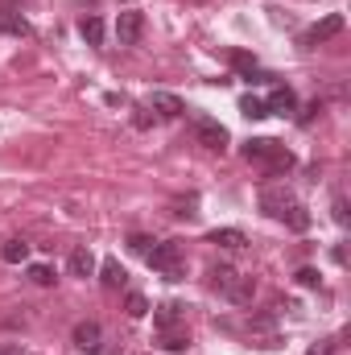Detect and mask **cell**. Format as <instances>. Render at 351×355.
Segmentation results:
<instances>
[{
  "label": "cell",
  "instance_id": "cell-3",
  "mask_svg": "<svg viewBox=\"0 0 351 355\" xmlns=\"http://www.w3.org/2000/svg\"><path fill=\"white\" fill-rule=\"evenodd\" d=\"M244 157L252 166H264V174H289L293 170V153L281 145V141H268V137H257L244 145Z\"/></svg>",
  "mask_w": 351,
  "mask_h": 355
},
{
  "label": "cell",
  "instance_id": "cell-6",
  "mask_svg": "<svg viewBox=\"0 0 351 355\" xmlns=\"http://www.w3.org/2000/svg\"><path fill=\"white\" fill-rule=\"evenodd\" d=\"M194 141H198L203 149H219V153H223L228 128H223L219 120H211V116H198V120H194Z\"/></svg>",
  "mask_w": 351,
  "mask_h": 355
},
{
  "label": "cell",
  "instance_id": "cell-19",
  "mask_svg": "<svg viewBox=\"0 0 351 355\" xmlns=\"http://www.w3.org/2000/svg\"><path fill=\"white\" fill-rule=\"evenodd\" d=\"M240 112H244L248 120H264V116H268L264 99H257V95H244V99H240Z\"/></svg>",
  "mask_w": 351,
  "mask_h": 355
},
{
  "label": "cell",
  "instance_id": "cell-18",
  "mask_svg": "<svg viewBox=\"0 0 351 355\" xmlns=\"http://www.w3.org/2000/svg\"><path fill=\"white\" fill-rule=\"evenodd\" d=\"M79 33L87 37V46H103V21L99 17H83L79 21Z\"/></svg>",
  "mask_w": 351,
  "mask_h": 355
},
{
  "label": "cell",
  "instance_id": "cell-1",
  "mask_svg": "<svg viewBox=\"0 0 351 355\" xmlns=\"http://www.w3.org/2000/svg\"><path fill=\"white\" fill-rule=\"evenodd\" d=\"M261 211L268 219H281V223H289L293 232H306L310 227V215H306V207L293 198V190H285V186H264L261 190Z\"/></svg>",
  "mask_w": 351,
  "mask_h": 355
},
{
  "label": "cell",
  "instance_id": "cell-24",
  "mask_svg": "<svg viewBox=\"0 0 351 355\" xmlns=\"http://www.w3.org/2000/svg\"><path fill=\"white\" fill-rule=\"evenodd\" d=\"M298 281H302L306 289H314V285H318V272H314V268H302V272H298Z\"/></svg>",
  "mask_w": 351,
  "mask_h": 355
},
{
  "label": "cell",
  "instance_id": "cell-9",
  "mask_svg": "<svg viewBox=\"0 0 351 355\" xmlns=\"http://www.w3.org/2000/svg\"><path fill=\"white\" fill-rule=\"evenodd\" d=\"M264 107H268V116H273V112H277V116H285V112H293V107H298V95H293L289 87H273V95L264 99Z\"/></svg>",
  "mask_w": 351,
  "mask_h": 355
},
{
  "label": "cell",
  "instance_id": "cell-11",
  "mask_svg": "<svg viewBox=\"0 0 351 355\" xmlns=\"http://www.w3.org/2000/svg\"><path fill=\"white\" fill-rule=\"evenodd\" d=\"M99 322H79L75 327V347H83V352H99Z\"/></svg>",
  "mask_w": 351,
  "mask_h": 355
},
{
  "label": "cell",
  "instance_id": "cell-12",
  "mask_svg": "<svg viewBox=\"0 0 351 355\" xmlns=\"http://www.w3.org/2000/svg\"><path fill=\"white\" fill-rule=\"evenodd\" d=\"M153 322H157V331L182 327V306H178V302H162V306H157V314H153Z\"/></svg>",
  "mask_w": 351,
  "mask_h": 355
},
{
  "label": "cell",
  "instance_id": "cell-16",
  "mask_svg": "<svg viewBox=\"0 0 351 355\" xmlns=\"http://www.w3.org/2000/svg\"><path fill=\"white\" fill-rule=\"evenodd\" d=\"M99 272H103V285H108V289H120V285L128 281V272H124V265H120V261H103V268H99Z\"/></svg>",
  "mask_w": 351,
  "mask_h": 355
},
{
  "label": "cell",
  "instance_id": "cell-26",
  "mask_svg": "<svg viewBox=\"0 0 351 355\" xmlns=\"http://www.w3.org/2000/svg\"><path fill=\"white\" fill-rule=\"evenodd\" d=\"M331 352H335V343H318V347H310L306 355H331Z\"/></svg>",
  "mask_w": 351,
  "mask_h": 355
},
{
  "label": "cell",
  "instance_id": "cell-5",
  "mask_svg": "<svg viewBox=\"0 0 351 355\" xmlns=\"http://www.w3.org/2000/svg\"><path fill=\"white\" fill-rule=\"evenodd\" d=\"M343 33V17L339 12H331V17H323V21H314L302 37H298V46H306V50H314V46H323V42H331V37H339Z\"/></svg>",
  "mask_w": 351,
  "mask_h": 355
},
{
  "label": "cell",
  "instance_id": "cell-22",
  "mask_svg": "<svg viewBox=\"0 0 351 355\" xmlns=\"http://www.w3.org/2000/svg\"><path fill=\"white\" fill-rule=\"evenodd\" d=\"M157 240H149V236H128V248L132 252H141V257H149V248H153Z\"/></svg>",
  "mask_w": 351,
  "mask_h": 355
},
{
  "label": "cell",
  "instance_id": "cell-20",
  "mask_svg": "<svg viewBox=\"0 0 351 355\" xmlns=\"http://www.w3.org/2000/svg\"><path fill=\"white\" fill-rule=\"evenodd\" d=\"M124 310H128V318H145V314H149V297H145V293H128Z\"/></svg>",
  "mask_w": 351,
  "mask_h": 355
},
{
  "label": "cell",
  "instance_id": "cell-17",
  "mask_svg": "<svg viewBox=\"0 0 351 355\" xmlns=\"http://www.w3.org/2000/svg\"><path fill=\"white\" fill-rule=\"evenodd\" d=\"M0 257H4L8 265H25V261H29V244H25V240H8V244L0 248Z\"/></svg>",
  "mask_w": 351,
  "mask_h": 355
},
{
  "label": "cell",
  "instance_id": "cell-8",
  "mask_svg": "<svg viewBox=\"0 0 351 355\" xmlns=\"http://www.w3.org/2000/svg\"><path fill=\"white\" fill-rule=\"evenodd\" d=\"M149 107L162 116V120H178L182 112H186V103L178 99V95H170V91H153V99H149Z\"/></svg>",
  "mask_w": 351,
  "mask_h": 355
},
{
  "label": "cell",
  "instance_id": "cell-7",
  "mask_svg": "<svg viewBox=\"0 0 351 355\" xmlns=\"http://www.w3.org/2000/svg\"><path fill=\"white\" fill-rule=\"evenodd\" d=\"M141 33H145V12L128 8V12H120V17H116V37H120V46H137V42H141Z\"/></svg>",
  "mask_w": 351,
  "mask_h": 355
},
{
  "label": "cell",
  "instance_id": "cell-10",
  "mask_svg": "<svg viewBox=\"0 0 351 355\" xmlns=\"http://www.w3.org/2000/svg\"><path fill=\"white\" fill-rule=\"evenodd\" d=\"M207 244H219V248H232V252H236V248H244L248 240H244L240 227H215V232L207 236Z\"/></svg>",
  "mask_w": 351,
  "mask_h": 355
},
{
  "label": "cell",
  "instance_id": "cell-13",
  "mask_svg": "<svg viewBox=\"0 0 351 355\" xmlns=\"http://www.w3.org/2000/svg\"><path fill=\"white\" fill-rule=\"evenodd\" d=\"M157 343L166 352H186L190 347V335H186V327H170V331H157Z\"/></svg>",
  "mask_w": 351,
  "mask_h": 355
},
{
  "label": "cell",
  "instance_id": "cell-23",
  "mask_svg": "<svg viewBox=\"0 0 351 355\" xmlns=\"http://www.w3.org/2000/svg\"><path fill=\"white\" fill-rule=\"evenodd\" d=\"M335 223L348 227V198H335Z\"/></svg>",
  "mask_w": 351,
  "mask_h": 355
},
{
  "label": "cell",
  "instance_id": "cell-2",
  "mask_svg": "<svg viewBox=\"0 0 351 355\" xmlns=\"http://www.w3.org/2000/svg\"><path fill=\"white\" fill-rule=\"evenodd\" d=\"M211 289L223 293L232 306H252V297H257V281H252V277H240L232 265L211 268Z\"/></svg>",
  "mask_w": 351,
  "mask_h": 355
},
{
  "label": "cell",
  "instance_id": "cell-27",
  "mask_svg": "<svg viewBox=\"0 0 351 355\" xmlns=\"http://www.w3.org/2000/svg\"><path fill=\"white\" fill-rule=\"evenodd\" d=\"M0 355H21V347H17V343H4V347H0Z\"/></svg>",
  "mask_w": 351,
  "mask_h": 355
},
{
  "label": "cell",
  "instance_id": "cell-14",
  "mask_svg": "<svg viewBox=\"0 0 351 355\" xmlns=\"http://www.w3.org/2000/svg\"><path fill=\"white\" fill-rule=\"evenodd\" d=\"M0 33H8V37H25V33H29V21H25L21 12H0Z\"/></svg>",
  "mask_w": 351,
  "mask_h": 355
},
{
  "label": "cell",
  "instance_id": "cell-4",
  "mask_svg": "<svg viewBox=\"0 0 351 355\" xmlns=\"http://www.w3.org/2000/svg\"><path fill=\"white\" fill-rule=\"evenodd\" d=\"M145 261H149V268H153V272H162L166 281H182V277H186V261H182V248H178L174 240L153 244Z\"/></svg>",
  "mask_w": 351,
  "mask_h": 355
},
{
  "label": "cell",
  "instance_id": "cell-25",
  "mask_svg": "<svg viewBox=\"0 0 351 355\" xmlns=\"http://www.w3.org/2000/svg\"><path fill=\"white\" fill-rule=\"evenodd\" d=\"M132 120H137V128H149V124H153V116H149V107H137V116H132Z\"/></svg>",
  "mask_w": 351,
  "mask_h": 355
},
{
  "label": "cell",
  "instance_id": "cell-21",
  "mask_svg": "<svg viewBox=\"0 0 351 355\" xmlns=\"http://www.w3.org/2000/svg\"><path fill=\"white\" fill-rule=\"evenodd\" d=\"M29 281L46 289V285H54V268H50V265H33V268H29Z\"/></svg>",
  "mask_w": 351,
  "mask_h": 355
},
{
  "label": "cell",
  "instance_id": "cell-15",
  "mask_svg": "<svg viewBox=\"0 0 351 355\" xmlns=\"http://www.w3.org/2000/svg\"><path fill=\"white\" fill-rule=\"evenodd\" d=\"M67 265H71V272H75V277H91V272H95V257H91L87 248H75Z\"/></svg>",
  "mask_w": 351,
  "mask_h": 355
}]
</instances>
